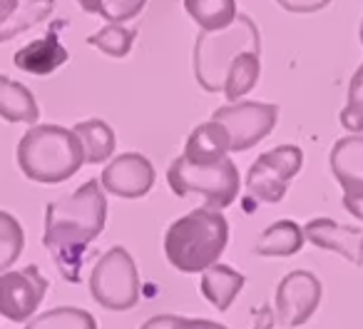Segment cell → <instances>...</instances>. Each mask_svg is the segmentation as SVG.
Returning a JSON list of instances; mask_svg holds the SVG:
<instances>
[{"instance_id":"cell-20","label":"cell","mask_w":363,"mask_h":329,"mask_svg":"<svg viewBox=\"0 0 363 329\" xmlns=\"http://www.w3.org/2000/svg\"><path fill=\"white\" fill-rule=\"evenodd\" d=\"M259 75H262V58H259V53H242V55L234 58L222 85L227 102H239L247 92H252L254 85L259 82Z\"/></svg>"},{"instance_id":"cell-32","label":"cell","mask_w":363,"mask_h":329,"mask_svg":"<svg viewBox=\"0 0 363 329\" xmlns=\"http://www.w3.org/2000/svg\"><path fill=\"white\" fill-rule=\"evenodd\" d=\"M343 207L353 215V217L363 220V198H351V200H343Z\"/></svg>"},{"instance_id":"cell-1","label":"cell","mask_w":363,"mask_h":329,"mask_svg":"<svg viewBox=\"0 0 363 329\" xmlns=\"http://www.w3.org/2000/svg\"><path fill=\"white\" fill-rule=\"evenodd\" d=\"M105 225L107 198L100 188V180H87L72 195L45 207L43 244L65 282L77 284L82 279L87 247L100 237Z\"/></svg>"},{"instance_id":"cell-5","label":"cell","mask_w":363,"mask_h":329,"mask_svg":"<svg viewBox=\"0 0 363 329\" xmlns=\"http://www.w3.org/2000/svg\"><path fill=\"white\" fill-rule=\"evenodd\" d=\"M167 183L177 198L202 195L207 203L204 207L219 210V212L237 200L239 188H242L239 170L229 157L214 165H192L179 155L177 160H172L167 170Z\"/></svg>"},{"instance_id":"cell-9","label":"cell","mask_w":363,"mask_h":329,"mask_svg":"<svg viewBox=\"0 0 363 329\" xmlns=\"http://www.w3.org/2000/svg\"><path fill=\"white\" fill-rule=\"evenodd\" d=\"M48 287L50 282L38 269V264L3 272L0 274V317L11 322H30L45 299Z\"/></svg>"},{"instance_id":"cell-14","label":"cell","mask_w":363,"mask_h":329,"mask_svg":"<svg viewBox=\"0 0 363 329\" xmlns=\"http://www.w3.org/2000/svg\"><path fill=\"white\" fill-rule=\"evenodd\" d=\"M60 26H65V23H57V28ZM57 28H52L40 41H33V43H28L26 48H21V50L13 55L16 68H21L23 72H30V75H50L57 68L65 65L70 53L57 41Z\"/></svg>"},{"instance_id":"cell-2","label":"cell","mask_w":363,"mask_h":329,"mask_svg":"<svg viewBox=\"0 0 363 329\" xmlns=\"http://www.w3.org/2000/svg\"><path fill=\"white\" fill-rule=\"evenodd\" d=\"M229 244V222L219 210L197 207L174 220L164 234V254L174 269L197 274L219 262Z\"/></svg>"},{"instance_id":"cell-30","label":"cell","mask_w":363,"mask_h":329,"mask_svg":"<svg viewBox=\"0 0 363 329\" xmlns=\"http://www.w3.org/2000/svg\"><path fill=\"white\" fill-rule=\"evenodd\" d=\"M21 8V0H0V26H6Z\"/></svg>"},{"instance_id":"cell-12","label":"cell","mask_w":363,"mask_h":329,"mask_svg":"<svg viewBox=\"0 0 363 329\" xmlns=\"http://www.w3.org/2000/svg\"><path fill=\"white\" fill-rule=\"evenodd\" d=\"M303 239L316 244L318 249H331L341 254L351 264L361 267L363 264V230L341 225L336 220L316 217L303 227Z\"/></svg>"},{"instance_id":"cell-4","label":"cell","mask_w":363,"mask_h":329,"mask_svg":"<svg viewBox=\"0 0 363 329\" xmlns=\"http://www.w3.org/2000/svg\"><path fill=\"white\" fill-rule=\"evenodd\" d=\"M242 53H262L259 28L247 13H239L237 21L224 31H199L194 45V75L199 87L207 92H222L229 65Z\"/></svg>"},{"instance_id":"cell-17","label":"cell","mask_w":363,"mask_h":329,"mask_svg":"<svg viewBox=\"0 0 363 329\" xmlns=\"http://www.w3.org/2000/svg\"><path fill=\"white\" fill-rule=\"evenodd\" d=\"M0 117L6 122H23L35 125L40 117V107L30 90L23 82L0 75Z\"/></svg>"},{"instance_id":"cell-28","label":"cell","mask_w":363,"mask_h":329,"mask_svg":"<svg viewBox=\"0 0 363 329\" xmlns=\"http://www.w3.org/2000/svg\"><path fill=\"white\" fill-rule=\"evenodd\" d=\"M145 6H147V0H105L102 18H105L107 23L122 26V23L140 16V13L145 11Z\"/></svg>"},{"instance_id":"cell-19","label":"cell","mask_w":363,"mask_h":329,"mask_svg":"<svg viewBox=\"0 0 363 329\" xmlns=\"http://www.w3.org/2000/svg\"><path fill=\"white\" fill-rule=\"evenodd\" d=\"M75 137L80 140L82 147V157H85L87 165H100V162H107L115 152L117 137L115 130L107 125L100 117H92V120H82L72 127Z\"/></svg>"},{"instance_id":"cell-13","label":"cell","mask_w":363,"mask_h":329,"mask_svg":"<svg viewBox=\"0 0 363 329\" xmlns=\"http://www.w3.org/2000/svg\"><path fill=\"white\" fill-rule=\"evenodd\" d=\"M333 178L343 190V200L363 198V135H348L336 140L328 155Z\"/></svg>"},{"instance_id":"cell-22","label":"cell","mask_w":363,"mask_h":329,"mask_svg":"<svg viewBox=\"0 0 363 329\" xmlns=\"http://www.w3.org/2000/svg\"><path fill=\"white\" fill-rule=\"evenodd\" d=\"M26 329H97V319L80 307H55L35 314Z\"/></svg>"},{"instance_id":"cell-21","label":"cell","mask_w":363,"mask_h":329,"mask_svg":"<svg viewBox=\"0 0 363 329\" xmlns=\"http://www.w3.org/2000/svg\"><path fill=\"white\" fill-rule=\"evenodd\" d=\"M187 16L202 28V33H217L237 21V0H184Z\"/></svg>"},{"instance_id":"cell-33","label":"cell","mask_w":363,"mask_h":329,"mask_svg":"<svg viewBox=\"0 0 363 329\" xmlns=\"http://www.w3.org/2000/svg\"><path fill=\"white\" fill-rule=\"evenodd\" d=\"M358 36H361V43H363V21H361V31H358Z\"/></svg>"},{"instance_id":"cell-24","label":"cell","mask_w":363,"mask_h":329,"mask_svg":"<svg viewBox=\"0 0 363 329\" xmlns=\"http://www.w3.org/2000/svg\"><path fill=\"white\" fill-rule=\"evenodd\" d=\"M26 249V232L16 215L0 210V274L8 272Z\"/></svg>"},{"instance_id":"cell-23","label":"cell","mask_w":363,"mask_h":329,"mask_svg":"<svg viewBox=\"0 0 363 329\" xmlns=\"http://www.w3.org/2000/svg\"><path fill=\"white\" fill-rule=\"evenodd\" d=\"M52 8H55V0H26V3H21L16 16H13L6 26H0V43L13 41L16 36L30 31L33 26H38V23H43L45 18H50Z\"/></svg>"},{"instance_id":"cell-27","label":"cell","mask_w":363,"mask_h":329,"mask_svg":"<svg viewBox=\"0 0 363 329\" xmlns=\"http://www.w3.org/2000/svg\"><path fill=\"white\" fill-rule=\"evenodd\" d=\"M140 329H229L212 319H194V317H179V314H160L142 324Z\"/></svg>"},{"instance_id":"cell-31","label":"cell","mask_w":363,"mask_h":329,"mask_svg":"<svg viewBox=\"0 0 363 329\" xmlns=\"http://www.w3.org/2000/svg\"><path fill=\"white\" fill-rule=\"evenodd\" d=\"M77 6H80L85 13H90V16H102L105 0H77Z\"/></svg>"},{"instance_id":"cell-29","label":"cell","mask_w":363,"mask_h":329,"mask_svg":"<svg viewBox=\"0 0 363 329\" xmlns=\"http://www.w3.org/2000/svg\"><path fill=\"white\" fill-rule=\"evenodd\" d=\"M279 6L289 13H318L331 3V0H277Z\"/></svg>"},{"instance_id":"cell-6","label":"cell","mask_w":363,"mask_h":329,"mask_svg":"<svg viewBox=\"0 0 363 329\" xmlns=\"http://www.w3.org/2000/svg\"><path fill=\"white\" fill-rule=\"evenodd\" d=\"M90 294L110 312H127L140 302V274L132 254L115 244L95 262L90 274Z\"/></svg>"},{"instance_id":"cell-8","label":"cell","mask_w":363,"mask_h":329,"mask_svg":"<svg viewBox=\"0 0 363 329\" xmlns=\"http://www.w3.org/2000/svg\"><path fill=\"white\" fill-rule=\"evenodd\" d=\"M279 107L274 102H259V100H239L229 102L214 110L212 120L227 130L229 135V152H244L252 150L254 145L272 135L277 125Z\"/></svg>"},{"instance_id":"cell-15","label":"cell","mask_w":363,"mask_h":329,"mask_svg":"<svg viewBox=\"0 0 363 329\" xmlns=\"http://www.w3.org/2000/svg\"><path fill=\"white\" fill-rule=\"evenodd\" d=\"M229 152V135L219 122L209 120L192 130V135L184 142L182 157L192 165H214V162L227 160Z\"/></svg>"},{"instance_id":"cell-25","label":"cell","mask_w":363,"mask_h":329,"mask_svg":"<svg viewBox=\"0 0 363 329\" xmlns=\"http://www.w3.org/2000/svg\"><path fill=\"white\" fill-rule=\"evenodd\" d=\"M135 38H137L135 28L110 23V26L92 33V36L87 38V45L97 48V50L105 53V55H110V58H127L132 50V45H135Z\"/></svg>"},{"instance_id":"cell-7","label":"cell","mask_w":363,"mask_h":329,"mask_svg":"<svg viewBox=\"0 0 363 329\" xmlns=\"http://www.w3.org/2000/svg\"><path fill=\"white\" fill-rule=\"evenodd\" d=\"M303 165V152L296 145H279L254 160L247 173L244 210L254 205H277L286 198L289 185Z\"/></svg>"},{"instance_id":"cell-16","label":"cell","mask_w":363,"mask_h":329,"mask_svg":"<svg viewBox=\"0 0 363 329\" xmlns=\"http://www.w3.org/2000/svg\"><path fill=\"white\" fill-rule=\"evenodd\" d=\"M247 284V277L242 272H237L229 264H212L209 269L202 272V297L207 302H212L219 312H227L234 304L237 294L242 292V287Z\"/></svg>"},{"instance_id":"cell-26","label":"cell","mask_w":363,"mask_h":329,"mask_svg":"<svg viewBox=\"0 0 363 329\" xmlns=\"http://www.w3.org/2000/svg\"><path fill=\"white\" fill-rule=\"evenodd\" d=\"M338 120L351 135H361L363 132V65L353 72L351 82H348L346 105H343Z\"/></svg>"},{"instance_id":"cell-3","label":"cell","mask_w":363,"mask_h":329,"mask_svg":"<svg viewBox=\"0 0 363 329\" xmlns=\"http://www.w3.org/2000/svg\"><path fill=\"white\" fill-rule=\"evenodd\" d=\"M16 157L21 173L40 185L65 183L85 165L80 140L60 125H33L18 142Z\"/></svg>"},{"instance_id":"cell-18","label":"cell","mask_w":363,"mask_h":329,"mask_svg":"<svg viewBox=\"0 0 363 329\" xmlns=\"http://www.w3.org/2000/svg\"><path fill=\"white\" fill-rule=\"evenodd\" d=\"M303 227L294 220H279L259 234L254 252L262 257H291L303 247Z\"/></svg>"},{"instance_id":"cell-11","label":"cell","mask_w":363,"mask_h":329,"mask_svg":"<svg viewBox=\"0 0 363 329\" xmlns=\"http://www.w3.org/2000/svg\"><path fill=\"white\" fill-rule=\"evenodd\" d=\"M155 165L140 152H125L102 170L100 188L125 200H140L155 188Z\"/></svg>"},{"instance_id":"cell-10","label":"cell","mask_w":363,"mask_h":329,"mask_svg":"<svg viewBox=\"0 0 363 329\" xmlns=\"http://www.w3.org/2000/svg\"><path fill=\"white\" fill-rule=\"evenodd\" d=\"M323 297V284L308 269H294L277 287V319L281 327L294 329L316 314Z\"/></svg>"}]
</instances>
